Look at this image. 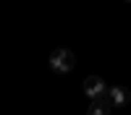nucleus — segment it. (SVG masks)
<instances>
[{"instance_id":"obj_1","label":"nucleus","mask_w":131,"mask_h":115,"mask_svg":"<svg viewBox=\"0 0 131 115\" xmlns=\"http://www.w3.org/2000/svg\"><path fill=\"white\" fill-rule=\"evenodd\" d=\"M73 63H76L73 52L66 50V47L55 50V52L50 55V68L55 71V73H68V71H73Z\"/></svg>"},{"instance_id":"obj_2","label":"nucleus","mask_w":131,"mask_h":115,"mask_svg":"<svg viewBox=\"0 0 131 115\" xmlns=\"http://www.w3.org/2000/svg\"><path fill=\"white\" fill-rule=\"evenodd\" d=\"M84 94H86L89 99H100V97H105V94H107L105 81H102L100 76H86V79H84Z\"/></svg>"},{"instance_id":"obj_3","label":"nucleus","mask_w":131,"mask_h":115,"mask_svg":"<svg viewBox=\"0 0 131 115\" xmlns=\"http://www.w3.org/2000/svg\"><path fill=\"white\" fill-rule=\"evenodd\" d=\"M105 97H107V102H110V105L121 107V105H126V102H128V89H126V86H110Z\"/></svg>"},{"instance_id":"obj_4","label":"nucleus","mask_w":131,"mask_h":115,"mask_svg":"<svg viewBox=\"0 0 131 115\" xmlns=\"http://www.w3.org/2000/svg\"><path fill=\"white\" fill-rule=\"evenodd\" d=\"M110 110H113V105L107 102V97H100V99H92L86 115H110Z\"/></svg>"},{"instance_id":"obj_5","label":"nucleus","mask_w":131,"mask_h":115,"mask_svg":"<svg viewBox=\"0 0 131 115\" xmlns=\"http://www.w3.org/2000/svg\"><path fill=\"white\" fill-rule=\"evenodd\" d=\"M126 3H131V0H126Z\"/></svg>"}]
</instances>
